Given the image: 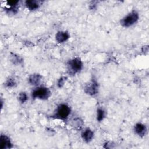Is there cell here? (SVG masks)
Segmentation results:
<instances>
[{
  "label": "cell",
  "instance_id": "10",
  "mask_svg": "<svg viewBox=\"0 0 149 149\" xmlns=\"http://www.w3.org/2000/svg\"><path fill=\"white\" fill-rule=\"evenodd\" d=\"M94 137L93 132L89 128L85 129L81 133V137L84 141L88 143L92 140Z\"/></svg>",
  "mask_w": 149,
  "mask_h": 149
},
{
  "label": "cell",
  "instance_id": "9",
  "mask_svg": "<svg viewBox=\"0 0 149 149\" xmlns=\"http://www.w3.org/2000/svg\"><path fill=\"white\" fill-rule=\"evenodd\" d=\"M69 37H70V36L69 33L66 31H58L55 35V39L57 41V42L59 43H62L65 42L68 40Z\"/></svg>",
  "mask_w": 149,
  "mask_h": 149
},
{
  "label": "cell",
  "instance_id": "4",
  "mask_svg": "<svg viewBox=\"0 0 149 149\" xmlns=\"http://www.w3.org/2000/svg\"><path fill=\"white\" fill-rule=\"evenodd\" d=\"M51 95L50 90L45 87H38L35 88L31 93L33 98H38L40 100H47Z\"/></svg>",
  "mask_w": 149,
  "mask_h": 149
},
{
  "label": "cell",
  "instance_id": "8",
  "mask_svg": "<svg viewBox=\"0 0 149 149\" xmlns=\"http://www.w3.org/2000/svg\"><path fill=\"white\" fill-rule=\"evenodd\" d=\"M134 130L135 133L140 137L145 136L147 132V128L146 126L141 123H137L134 125Z\"/></svg>",
  "mask_w": 149,
  "mask_h": 149
},
{
  "label": "cell",
  "instance_id": "12",
  "mask_svg": "<svg viewBox=\"0 0 149 149\" xmlns=\"http://www.w3.org/2000/svg\"><path fill=\"white\" fill-rule=\"evenodd\" d=\"M105 115V111L101 108H99L97 109V119L98 122H101L102 121Z\"/></svg>",
  "mask_w": 149,
  "mask_h": 149
},
{
  "label": "cell",
  "instance_id": "16",
  "mask_svg": "<svg viewBox=\"0 0 149 149\" xmlns=\"http://www.w3.org/2000/svg\"><path fill=\"white\" fill-rule=\"evenodd\" d=\"M66 78L65 77H61L59 79V80H58V84H57L58 87L61 88L62 87H63V86L64 85L65 82V81H66Z\"/></svg>",
  "mask_w": 149,
  "mask_h": 149
},
{
  "label": "cell",
  "instance_id": "1",
  "mask_svg": "<svg viewBox=\"0 0 149 149\" xmlns=\"http://www.w3.org/2000/svg\"><path fill=\"white\" fill-rule=\"evenodd\" d=\"M67 66L69 74H75L81 70L83 68V62L79 58H74L68 61Z\"/></svg>",
  "mask_w": 149,
  "mask_h": 149
},
{
  "label": "cell",
  "instance_id": "2",
  "mask_svg": "<svg viewBox=\"0 0 149 149\" xmlns=\"http://www.w3.org/2000/svg\"><path fill=\"white\" fill-rule=\"evenodd\" d=\"M139 13L136 10H132L126 15L121 20L120 24L125 27H129L134 25L139 20Z\"/></svg>",
  "mask_w": 149,
  "mask_h": 149
},
{
  "label": "cell",
  "instance_id": "7",
  "mask_svg": "<svg viewBox=\"0 0 149 149\" xmlns=\"http://www.w3.org/2000/svg\"><path fill=\"white\" fill-rule=\"evenodd\" d=\"M41 3V1L37 0H27L25 1L26 8L30 10H35L39 8Z\"/></svg>",
  "mask_w": 149,
  "mask_h": 149
},
{
  "label": "cell",
  "instance_id": "13",
  "mask_svg": "<svg viewBox=\"0 0 149 149\" xmlns=\"http://www.w3.org/2000/svg\"><path fill=\"white\" fill-rule=\"evenodd\" d=\"M5 86L8 88H12L15 87V86L16 85V82L15 81V80L12 78V77H9L6 82H5Z\"/></svg>",
  "mask_w": 149,
  "mask_h": 149
},
{
  "label": "cell",
  "instance_id": "11",
  "mask_svg": "<svg viewBox=\"0 0 149 149\" xmlns=\"http://www.w3.org/2000/svg\"><path fill=\"white\" fill-rule=\"evenodd\" d=\"M42 77L39 74H32L29 78V82L31 85L37 86L38 85L41 80Z\"/></svg>",
  "mask_w": 149,
  "mask_h": 149
},
{
  "label": "cell",
  "instance_id": "14",
  "mask_svg": "<svg viewBox=\"0 0 149 149\" xmlns=\"http://www.w3.org/2000/svg\"><path fill=\"white\" fill-rule=\"evenodd\" d=\"M18 100H19V101H20V103L24 104L28 100V97H27V94L26 93H24V92H21L19 94Z\"/></svg>",
  "mask_w": 149,
  "mask_h": 149
},
{
  "label": "cell",
  "instance_id": "3",
  "mask_svg": "<svg viewBox=\"0 0 149 149\" xmlns=\"http://www.w3.org/2000/svg\"><path fill=\"white\" fill-rule=\"evenodd\" d=\"M70 108L67 104H61L58 106L54 116L56 119L66 120L70 115Z\"/></svg>",
  "mask_w": 149,
  "mask_h": 149
},
{
  "label": "cell",
  "instance_id": "6",
  "mask_svg": "<svg viewBox=\"0 0 149 149\" xmlns=\"http://www.w3.org/2000/svg\"><path fill=\"white\" fill-rule=\"evenodd\" d=\"M12 147V144L8 136L5 134H1L0 137V148L9 149Z\"/></svg>",
  "mask_w": 149,
  "mask_h": 149
},
{
  "label": "cell",
  "instance_id": "15",
  "mask_svg": "<svg viewBox=\"0 0 149 149\" xmlns=\"http://www.w3.org/2000/svg\"><path fill=\"white\" fill-rule=\"evenodd\" d=\"M11 61L13 62V64H20L22 62V59L18 55L16 54H13L11 55Z\"/></svg>",
  "mask_w": 149,
  "mask_h": 149
},
{
  "label": "cell",
  "instance_id": "5",
  "mask_svg": "<svg viewBox=\"0 0 149 149\" xmlns=\"http://www.w3.org/2000/svg\"><path fill=\"white\" fill-rule=\"evenodd\" d=\"M84 90L87 94L91 95H94L97 94L98 91V83L96 81L93 80L85 86Z\"/></svg>",
  "mask_w": 149,
  "mask_h": 149
}]
</instances>
